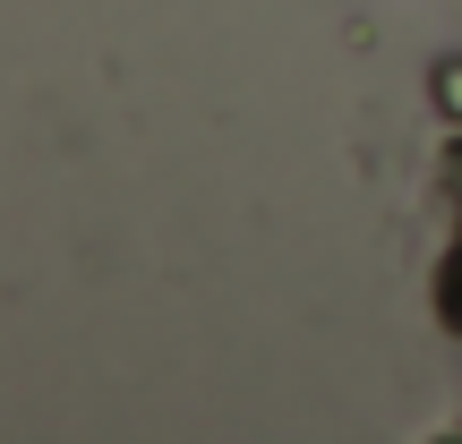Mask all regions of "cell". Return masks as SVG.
<instances>
[{"instance_id": "cell-3", "label": "cell", "mask_w": 462, "mask_h": 444, "mask_svg": "<svg viewBox=\"0 0 462 444\" xmlns=\"http://www.w3.org/2000/svg\"><path fill=\"white\" fill-rule=\"evenodd\" d=\"M429 103H437V120L462 129V51H446V60L429 68Z\"/></svg>"}, {"instance_id": "cell-1", "label": "cell", "mask_w": 462, "mask_h": 444, "mask_svg": "<svg viewBox=\"0 0 462 444\" xmlns=\"http://www.w3.org/2000/svg\"><path fill=\"white\" fill-rule=\"evenodd\" d=\"M429 316L446 342H462V222L437 240V265H429Z\"/></svg>"}, {"instance_id": "cell-2", "label": "cell", "mask_w": 462, "mask_h": 444, "mask_svg": "<svg viewBox=\"0 0 462 444\" xmlns=\"http://www.w3.org/2000/svg\"><path fill=\"white\" fill-rule=\"evenodd\" d=\"M429 214L437 222H462V129L446 120V146H437V163H429Z\"/></svg>"}]
</instances>
